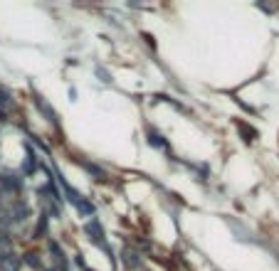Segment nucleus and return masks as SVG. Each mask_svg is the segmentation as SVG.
Segmentation results:
<instances>
[{
  "label": "nucleus",
  "mask_w": 279,
  "mask_h": 271,
  "mask_svg": "<svg viewBox=\"0 0 279 271\" xmlns=\"http://www.w3.org/2000/svg\"><path fill=\"white\" fill-rule=\"evenodd\" d=\"M84 232L89 234V239H92L94 244H99V246H104V249L109 251V246H106V239H104V229H102V224H99L97 219L87 222V224H84Z\"/></svg>",
  "instance_id": "1"
},
{
  "label": "nucleus",
  "mask_w": 279,
  "mask_h": 271,
  "mask_svg": "<svg viewBox=\"0 0 279 271\" xmlns=\"http://www.w3.org/2000/svg\"><path fill=\"white\" fill-rule=\"evenodd\" d=\"M0 271H20V256L15 251L0 254Z\"/></svg>",
  "instance_id": "2"
},
{
  "label": "nucleus",
  "mask_w": 279,
  "mask_h": 271,
  "mask_svg": "<svg viewBox=\"0 0 279 271\" xmlns=\"http://www.w3.org/2000/svg\"><path fill=\"white\" fill-rule=\"evenodd\" d=\"M0 187L10 190V192H18L23 187V178H18L13 173H0Z\"/></svg>",
  "instance_id": "3"
},
{
  "label": "nucleus",
  "mask_w": 279,
  "mask_h": 271,
  "mask_svg": "<svg viewBox=\"0 0 279 271\" xmlns=\"http://www.w3.org/2000/svg\"><path fill=\"white\" fill-rule=\"evenodd\" d=\"M28 214H30V210H28V205H23V202H15V205L8 210L10 222H25V219H28Z\"/></svg>",
  "instance_id": "4"
},
{
  "label": "nucleus",
  "mask_w": 279,
  "mask_h": 271,
  "mask_svg": "<svg viewBox=\"0 0 279 271\" xmlns=\"http://www.w3.org/2000/svg\"><path fill=\"white\" fill-rule=\"evenodd\" d=\"M121 261H124L129 269H139V266H141V256H139V251H134V249H124V251H121Z\"/></svg>",
  "instance_id": "5"
},
{
  "label": "nucleus",
  "mask_w": 279,
  "mask_h": 271,
  "mask_svg": "<svg viewBox=\"0 0 279 271\" xmlns=\"http://www.w3.org/2000/svg\"><path fill=\"white\" fill-rule=\"evenodd\" d=\"M37 109H40V111H42V114H45V116H47L52 123L57 121V114H55V109H52V106H50V104H47L42 96H37Z\"/></svg>",
  "instance_id": "6"
},
{
  "label": "nucleus",
  "mask_w": 279,
  "mask_h": 271,
  "mask_svg": "<svg viewBox=\"0 0 279 271\" xmlns=\"http://www.w3.org/2000/svg\"><path fill=\"white\" fill-rule=\"evenodd\" d=\"M28 148V160H25V175H33L35 173V168H37V158H35V153H33V148L30 146H25Z\"/></svg>",
  "instance_id": "7"
},
{
  "label": "nucleus",
  "mask_w": 279,
  "mask_h": 271,
  "mask_svg": "<svg viewBox=\"0 0 279 271\" xmlns=\"http://www.w3.org/2000/svg\"><path fill=\"white\" fill-rule=\"evenodd\" d=\"M148 143H151L153 148H166V146H168V143H166V138H163L161 133H153V131L148 133Z\"/></svg>",
  "instance_id": "8"
},
{
  "label": "nucleus",
  "mask_w": 279,
  "mask_h": 271,
  "mask_svg": "<svg viewBox=\"0 0 279 271\" xmlns=\"http://www.w3.org/2000/svg\"><path fill=\"white\" fill-rule=\"evenodd\" d=\"M77 212L89 217V214H94V205H92V202H87V200H82V202L77 205Z\"/></svg>",
  "instance_id": "9"
},
{
  "label": "nucleus",
  "mask_w": 279,
  "mask_h": 271,
  "mask_svg": "<svg viewBox=\"0 0 279 271\" xmlns=\"http://www.w3.org/2000/svg\"><path fill=\"white\" fill-rule=\"evenodd\" d=\"M47 232V214L42 212V217H40V222H37V229H35V237L37 239H42V234Z\"/></svg>",
  "instance_id": "10"
},
{
  "label": "nucleus",
  "mask_w": 279,
  "mask_h": 271,
  "mask_svg": "<svg viewBox=\"0 0 279 271\" xmlns=\"http://www.w3.org/2000/svg\"><path fill=\"white\" fill-rule=\"evenodd\" d=\"M10 251V239L5 232H0V254H8Z\"/></svg>",
  "instance_id": "11"
},
{
  "label": "nucleus",
  "mask_w": 279,
  "mask_h": 271,
  "mask_svg": "<svg viewBox=\"0 0 279 271\" xmlns=\"http://www.w3.org/2000/svg\"><path fill=\"white\" fill-rule=\"evenodd\" d=\"M237 128H240V131H242V133L247 136L244 141H252V138H254V128H249L247 123H242V121H240V123H237Z\"/></svg>",
  "instance_id": "12"
},
{
  "label": "nucleus",
  "mask_w": 279,
  "mask_h": 271,
  "mask_svg": "<svg viewBox=\"0 0 279 271\" xmlns=\"http://www.w3.org/2000/svg\"><path fill=\"white\" fill-rule=\"evenodd\" d=\"M82 165H84V168H87V170H89V173H92L94 178H104V173H102V170H99L97 165H92V163H84V160H82Z\"/></svg>",
  "instance_id": "13"
},
{
  "label": "nucleus",
  "mask_w": 279,
  "mask_h": 271,
  "mask_svg": "<svg viewBox=\"0 0 279 271\" xmlns=\"http://www.w3.org/2000/svg\"><path fill=\"white\" fill-rule=\"evenodd\" d=\"M97 77H99V79H102L104 84H111V77H109V74H106L104 69H97Z\"/></svg>",
  "instance_id": "14"
},
{
  "label": "nucleus",
  "mask_w": 279,
  "mask_h": 271,
  "mask_svg": "<svg viewBox=\"0 0 279 271\" xmlns=\"http://www.w3.org/2000/svg\"><path fill=\"white\" fill-rule=\"evenodd\" d=\"M30 266H40V261H37V254H28V259H25Z\"/></svg>",
  "instance_id": "15"
}]
</instances>
